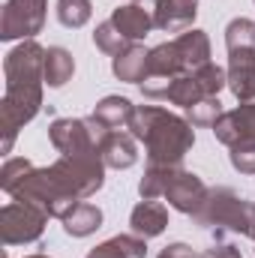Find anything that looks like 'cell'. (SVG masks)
Returning <instances> with one entry per match:
<instances>
[{
  "mask_svg": "<svg viewBox=\"0 0 255 258\" xmlns=\"http://www.w3.org/2000/svg\"><path fill=\"white\" fill-rule=\"evenodd\" d=\"M177 171H180V168H171V165H147V171H144V177H141V183H138L141 198H147V201L162 198Z\"/></svg>",
  "mask_w": 255,
  "mask_h": 258,
  "instance_id": "19",
  "label": "cell"
},
{
  "mask_svg": "<svg viewBox=\"0 0 255 258\" xmlns=\"http://www.w3.org/2000/svg\"><path fill=\"white\" fill-rule=\"evenodd\" d=\"M147 48L144 45H138V42H132L126 51H120L114 60H111V69H114V75L120 78V81H129V84H141L144 78H147Z\"/></svg>",
  "mask_w": 255,
  "mask_h": 258,
  "instance_id": "13",
  "label": "cell"
},
{
  "mask_svg": "<svg viewBox=\"0 0 255 258\" xmlns=\"http://www.w3.org/2000/svg\"><path fill=\"white\" fill-rule=\"evenodd\" d=\"M129 228H132V234H138V237H144V240L159 237V234L168 228V207L159 204V201L141 198V201L132 207V213H129Z\"/></svg>",
  "mask_w": 255,
  "mask_h": 258,
  "instance_id": "11",
  "label": "cell"
},
{
  "mask_svg": "<svg viewBox=\"0 0 255 258\" xmlns=\"http://www.w3.org/2000/svg\"><path fill=\"white\" fill-rule=\"evenodd\" d=\"M147 255V240L138 234H117L96 249H90L87 258H144Z\"/></svg>",
  "mask_w": 255,
  "mask_h": 258,
  "instance_id": "15",
  "label": "cell"
},
{
  "mask_svg": "<svg viewBox=\"0 0 255 258\" xmlns=\"http://www.w3.org/2000/svg\"><path fill=\"white\" fill-rule=\"evenodd\" d=\"M153 27L162 33H186L198 15V0H147Z\"/></svg>",
  "mask_w": 255,
  "mask_h": 258,
  "instance_id": "7",
  "label": "cell"
},
{
  "mask_svg": "<svg viewBox=\"0 0 255 258\" xmlns=\"http://www.w3.org/2000/svg\"><path fill=\"white\" fill-rule=\"evenodd\" d=\"M228 87L240 102H255V21L234 18L225 27Z\"/></svg>",
  "mask_w": 255,
  "mask_h": 258,
  "instance_id": "3",
  "label": "cell"
},
{
  "mask_svg": "<svg viewBox=\"0 0 255 258\" xmlns=\"http://www.w3.org/2000/svg\"><path fill=\"white\" fill-rule=\"evenodd\" d=\"M60 222H63V231L69 237H87L102 225V210L90 201H78Z\"/></svg>",
  "mask_w": 255,
  "mask_h": 258,
  "instance_id": "14",
  "label": "cell"
},
{
  "mask_svg": "<svg viewBox=\"0 0 255 258\" xmlns=\"http://www.w3.org/2000/svg\"><path fill=\"white\" fill-rule=\"evenodd\" d=\"M213 135L228 147L237 141H255V102H240L234 111H225L213 123Z\"/></svg>",
  "mask_w": 255,
  "mask_h": 258,
  "instance_id": "9",
  "label": "cell"
},
{
  "mask_svg": "<svg viewBox=\"0 0 255 258\" xmlns=\"http://www.w3.org/2000/svg\"><path fill=\"white\" fill-rule=\"evenodd\" d=\"M207 186H204V180L198 177V174H192V171H177L174 174V180L168 183V189H165V201L174 207V210H180V213H186V216H195L198 210H201V204L207 201Z\"/></svg>",
  "mask_w": 255,
  "mask_h": 258,
  "instance_id": "8",
  "label": "cell"
},
{
  "mask_svg": "<svg viewBox=\"0 0 255 258\" xmlns=\"http://www.w3.org/2000/svg\"><path fill=\"white\" fill-rule=\"evenodd\" d=\"M201 228H216V231H234L243 237L255 234V201L237 195L228 186H213L207 192V201L201 210L192 216Z\"/></svg>",
  "mask_w": 255,
  "mask_h": 258,
  "instance_id": "4",
  "label": "cell"
},
{
  "mask_svg": "<svg viewBox=\"0 0 255 258\" xmlns=\"http://www.w3.org/2000/svg\"><path fill=\"white\" fill-rule=\"evenodd\" d=\"M111 21H114V27L126 36L129 42H138V39H144L150 30H156V27H153V15H150V9H147L144 3L117 6V9L111 12Z\"/></svg>",
  "mask_w": 255,
  "mask_h": 258,
  "instance_id": "12",
  "label": "cell"
},
{
  "mask_svg": "<svg viewBox=\"0 0 255 258\" xmlns=\"http://www.w3.org/2000/svg\"><path fill=\"white\" fill-rule=\"evenodd\" d=\"M27 258H48V255H42V252H36V255H27Z\"/></svg>",
  "mask_w": 255,
  "mask_h": 258,
  "instance_id": "27",
  "label": "cell"
},
{
  "mask_svg": "<svg viewBox=\"0 0 255 258\" xmlns=\"http://www.w3.org/2000/svg\"><path fill=\"white\" fill-rule=\"evenodd\" d=\"M72 72H75V60L66 48H60V45L45 48V84L48 87H54V90L63 87L72 78Z\"/></svg>",
  "mask_w": 255,
  "mask_h": 258,
  "instance_id": "18",
  "label": "cell"
},
{
  "mask_svg": "<svg viewBox=\"0 0 255 258\" xmlns=\"http://www.w3.org/2000/svg\"><path fill=\"white\" fill-rule=\"evenodd\" d=\"M174 45H177V51H180V57H183V63H186L189 72H195L198 66H204V63H210V39H207L204 30L180 33L174 39Z\"/></svg>",
  "mask_w": 255,
  "mask_h": 258,
  "instance_id": "16",
  "label": "cell"
},
{
  "mask_svg": "<svg viewBox=\"0 0 255 258\" xmlns=\"http://www.w3.org/2000/svg\"><path fill=\"white\" fill-rule=\"evenodd\" d=\"M54 12H57V21L63 24V27H84L87 21H90V15H93V3L90 0H57V6H54Z\"/></svg>",
  "mask_w": 255,
  "mask_h": 258,
  "instance_id": "21",
  "label": "cell"
},
{
  "mask_svg": "<svg viewBox=\"0 0 255 258\" xmlns=\"http://www.w3.org/2000/svg\"><path fill=\"white\" fill-rule=\"evenodd\" d=\"M228 150V159L240 174H255V141H237Z\"/></svg>",
  "mask_w": 255,
  "mask_h": 258,
  "instance_id": "24",
  "label": "cell"
},
{
  "mask_svg": "<svg viewBox=\"0 0 255 258\" xmlns=\"http://www.w3.org/2000/svg\"><path fill=\"white\" fill-rule=\"evenodd\" d=\"M126 129L144 144L147 165L183 168V159L195 144V129L189 120L159 105H135Z\"/></svg>",
  "mask_w": 255,
  "mask_h": 258,
  "instance_id": "2",
  "label": "cell"
},
{
  "mask_svg": "<svg viewBox=\"0 0 255 258\" xmlns=\"http://www.w3.org/2000/svg\"><path fill=\"white\" fill-rule=\"evenodd\" d=\"M201 258H243V255L237 252V246H234V243L216 240V243H210V246L201 252Z\"/></svg>",
  "mask_w": 255,
  "mask_h": 258,
  "instance_id": "25",
  "label": "cell"
},
{
  "mask_svg": "<svg viewBox=\"0 0 255 258\" xmlns=\"http://www.w3.org/2000/svg\"><path fill=\"white\" fill-rule=\"evenodd\" d=\"M252 240H255V234H252Z\"/></svg>",
  "mask_w": 255,
  "mask_h": 258,
  "instance_id": "28",
  "label": "cell"
},
{
  "mask_svg": "<svg viewBox=\"0 0 255 258\" xmlns=\"http://www.w3.org/2000/svg\"><path fill=\"white\" fill-rule=\"evenodd\" d=\"M51 216L45 210H39L36 204H27V201H9L3 204L0 210V237L6 246H18V243H33L42 237L45 231V222Z\"/></svg>",
  "mask_w": 255,
  "mask_h": 258,
  "instance_id": "5",
  "label": "cell"
},
{
  "mask_svg": "<svg viewBox=\"0 0 255 258\" xmlns=\"http://www.w3.org/2000/svg\"><path fill=\"white\" fill-rule=\"evenodd\" d=\"M192 75H195V81L201 84L204 96H219V90H222V87H228V69L216 66L213 60H210V63H204V66H198Z\"/></svg>",
  "mask_w": 255,
  "mask_h": 258,
  "instance_id": "22",
  "label": "cell"
},
{
  "mask_svg": "<svg viewBox=\"0 0 255 258\" xmlns=\"http://www.w3.org/2000/svg\"><path fill=\"white\" fill-rule=\"evenodd\" d=\"M93 45L99 48V51H105V54H111V57H117L120 51H126L129 42L126 36L114 27V21L108 18V21H102V24H96V30H93Z\"/></svg>",
  "mask_w": 255,
  "mask_h": 258,
  "instance_id": "20",
  "label": "cell"
},
{
  "mask_svg": "<svg viewBox=\"0 0 255 258\" xmlns=\"http://www.w3.org/2000/svg\"><path fill=\"white\" fill-rule=\"evenodd\" d=\"M132 111H135V105L129 102L126 96H105V99L96 102L93 117H96L99 123H105L108 129H126Z\"/></svg>",
  "mask_w": 255,
  "mask_h": 258,
  "instance_id": "17",
  "label": "cell"
},
{
  "mask_svg": "<svg viewBox=\"0 0 255 258\" xmlns=\"http://www.w3.org/2000/svg\"><path fill=\"white\" fill-rule=\"evenodd\" d=\"M45 9L48 0H6L0 15V39H33L45 24Z\"/></svg>",
  "mask_w": 255,
  "mask_h": 258,
  "instance_id": "6",
  "label": "cell"
},
{
  "mask_svg": "<svg viewBox=\"0 0 255 258\" xmlns=\"http://www.w3.org/2000/svg\"><path fill=\"white\" fill-rule=\"evenodd\" d=\"M222 114L225 111H222L219 96H204L201 102H195L192 108H186V120H189L192 126H213Z\"/></svg>",
  "mask_w": 255,
  "mask_h": 258,
  "instance_id": "23",
  "label": "cell"
},
{
  "mask_svg": "<svg viewBox=\"0 0 255 258\" xmlns=\"http://www.w3.org/2000/svg\"><path fill=\"white\" fill-rule=\"evenodd\" d=\"M99 153H102L105 168H117V171L132 168V165L138 162V138H135L129 129H111V132L105 135Z\"/></svg>",
  "mask_w": 255,
  "mask_h": 258,
  "instance_id": "10",
  "label": "cell"
},
{
  "mask_svg": "<svg viewBox=\"0 0 255 258\" xmlns=\"http://www.w3.org/2000/svg\"><path fill=\"white\" fill-rule=\"evenodd\" d=\"M159 258H198V255L192 252V246H186V243H168L159 252Z\"/></svg>",
  "mask_w": 255,
  "mask_h": 258,
  "instance_id": "26",
  "label": "cell"
},
{
  "mask_svg": "<svg viewBox=\"0 0 255 258\" xmlns=\"http://www.w3.org/2000/svg\"><path fill=\"white\" fill-rule=\"evenodd\" d=\"M3 102H0V126H3V153L12 150L15 135L30 123L42 108V84H45V48L36 39H24L3 60Z\"/></svg>",
  "mask_w": 255,
  "mask_h": 258,
  "instance_id": "1",
  "label": "cell"
}]
</instances>
